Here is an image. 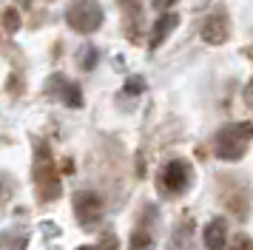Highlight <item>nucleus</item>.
<instances>
[{
	"label": "nucleus",
	"instance_id": "obj_1",
	"mask_svg": "<svg viewBox=\"0 0 253 250\" xmlns=\"http://www.w3.org/2000/svg\"><path fill=\"white\" fill-rule=\"evenodd\" d=\"M253 142V123H230L213 139L216 157L225 162H236L248 154V145Z\"/></svg>",
	"mask_w": 253,
	"mask_h": 250
},
{
	"label": "nucleus",
	"instance_id": "obj_2",
	"mask_svg": "<svg viewBox=\"0 0 253 250\" xmlns=\"http://www.w3.org/2000/svg\"><path fill=\"white\" fill-rule=\"evenodd\" d=\"M66 20H69V26L74 32L91 34L103 23V6L97 0H74L69 9H66Z\"/></svg>",
	"mask_w": 253,
	"mask_h": 250
},
{
	"label": "nucleus",
	"instance_id": "obj_3",
	"mask_svg": "<svg viewBox=\"0 0 253 250\" xmlns=\"http://www.w3.org/2000/svg\"><path fill=\"white\" fill-rule=\"evenodd\" d=\"M35 179H37V196L40 199H54L60 193V179L54 173L51 157H48V148L43 145V151H37V162H35Z\"/></svg>",
	"mask_w": 253,
	"mask_h": 250
},
{
	"label": "nucleus",
	"instance_id": "obj_4",
	"mask_svg": "<svg viewBox=\"0 0 253 250\" xmlns=\"http://www.w3.org/2000/svg\"><path fill=\"white\" fill-rule=\"evenodd\" d=\"M74 216H77V222L83 227H97L103 222V202H100V196L91 191H80L74 193Z\"/></svg>",
	"mask_w": 253,
	"mask_h": 250
},
{
	"label": "nucleus",
	"instance_id": "obj_5",
	"mask_svg": "<svg viewBox=\"0 0 253 250\" xmlns=\"http://www.w3.org/2000/svg\"><path fill=\"white\" fill-rule=\"evenodd\" d=\"M194 179V170L188 165V159H171L162 170V185L168 193H185Z\"/></svg>",
	"mask_w": 253,
	"mask_h": 250
},
{
	"label": "nucleus",
	"instance_id": "obj_6",
	"mask_svg": "<svg viewBox=\"0 0 253 250\" xmlns=\"http://www.w3.org/2000/svg\"><path fill=\"white\" fill-rule=\"evenodd\" d=\"M199 34H202V40L211 45H222L228 43L230 37V20L225 11H211L205 20H202V26H199Z\"/></svg>",
	"mask_w": 253,
	"mask_h": 250
},
{
	"label": "nucleus",
	"instance_id": "obj_7",
	"mask_svg": "<svg viewBox=\"0 0 253 250\" xmlns=\"http://www.w3.org/2000/svg\"><path fill=\"white\" fill-rule=\"evenodd\" d=\"M202 242H205L208 250H225V242H228V225L225 219H211L202 230Z\"/></svg>",
	"mask_w": 253,
	"mask_h": 250
},
{
	"label": "nucleus",
	"instance_id": "obj_8",
	"mask_svg": "<svg viewBox=\"0 0 253 250\" xmlns=\"http://www.w3.org/2000/svg\"><path fill=\"white\" fill-rule=\"evenodd\" d=\"M176 23H179V17L176 14H162V17H157V23H154V29H151V48H157V45H162L165 40H168V34L176 29Z\"/></svg>",
	"mask_w": 253,
	"mask_h": 250
},
{
	"label": "nucleus",
	"instance_id": "obj_9",
	"mask_svg": "<svg viewBox=\"0 0 253 250\" xmlns=\"http://www.w3.org/2000/svg\"><path fill=\"white\" fill-rule=\"evenodd\" d=\"M120 9L126 14V29L131 32V23H134V37H137L139 26H142V3L139 0H120Z\"/></svg>",
	"mask_w": 253,
	"mask_h": 250
},
{
	"label": "nucleus",
	"instance_id": "obj_10",
	"mask_svg": "<svg viewBox=\"0 0 253 250\" xmlns=\"http://www.w3.org/2000/svg\"><path fill=\"white\" fill-rule=\"evenodd\" d=\"M63 102H69L71 108H80V105H83L80 88H77L74 83H63Z\"/></svg>",
	"mask_w": 253,
	"mask_h": 250
},
{
	"label": "nucleus",
	"instance_id": "obj_11",
	"mask_svg": "<svg viewBox=\"0 0 253 250\" xmlns=\"http://www.w3.org/2000/svg\"><path fill=\"white\" fill-rule=\"evenodd\" d=\"M151 245V239L145 230H134V236H131V250H145Z\"/></svg>",
	"mask_w": 253,
	"mask_h": 250
},
{
	"label": "nucleus",
	"instance_id": "obj_12",
	"mask_svg": "<svg viewBox=\"0 0 253 250\" xmlns=\"http://www.w3.org/2000/svg\"><path fill=\"white\" fill-rule=\"evenodd\" d=\"M94 60H97V51L94 48H83V68H94Z\"/></svg>",
	"mask_w": 253,
	"mask_h": 250
},
{
	"label": "nucleus",
	"instance_id": "obj_13",
	"mask_svg": "<svg viewBox=\"0 0 253 250\" xmlns=\"http://www.w3.org/2000/svg\"><path fill=\"white\" fill-rule=\"evenodd\" d=\"M142 85H145V83H142V77H131L126 83V91H128V94H139V91H142Z\"/></svg>",
	"mask_w": 253,
	"mask_h": 250
},
{
	"label": "nucleus",
	"instance_id": "obj_14",
	"mask_svg": "<svg viewBox=\"0 0 253 250\" xmlns=\"http://www.w3.org/2000/svg\"><path fill=\"white\" fill-rule=\"evenodd\" d=\"M233 250H253V245L251 242H245V239H239V242L233 245Z\"/></svg>",
	"mask_w": 253,
	"mask_h": 250
},
{
	"label": "nucleus",
	"instance_id": "obj_15",
	"mask_svg": "<svg viewBox=\"0 0 253 250\" xmlns=\"http://www.w3.org/2000/svg\"><path fill=\"white\" fill-rule=\"evenodd\" d=\"M173 3H176V0H154L157 9H168V6H173Z\"/></svg>",
	"mask_w": 253,
	"mask_h": 250
},
{
	"label": "nucleus",
	"instance_id": "obj_16",
	"mask_svg": "<svg viewBox=\"0 0 253 250\" xmlns=\"http://www.w3.org/2000/svg\"><path fill=\"white\" fill-rule=\"evenodd\" d=\"M80 250H108V239L100 242V245H94V248H80Z\"/></svg>",
	"mask_w": 253,
	"mask_h": 250
},
{
	"label": "nucleus",
	"instance_id": "obj_17",
	"mask_svg": "<svg viewBox=\"0 0 253 250\" xmlns=\"http://www.w3.org/2000/svg\"><path fill=\"white\" fill-rule=\"evenodd\" d=\"M251 97H253V83H251Z\"/></svg>",
	"mask_w": 253,
	"mask_h": 250
}]
</instances>
